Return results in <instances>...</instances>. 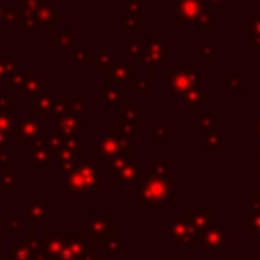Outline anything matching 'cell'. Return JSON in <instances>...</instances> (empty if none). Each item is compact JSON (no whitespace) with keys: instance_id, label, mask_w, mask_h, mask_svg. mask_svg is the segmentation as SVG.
Segmentation results:
<instances>
[{"instance_id":"obj_9","label":"cell","mask_w":260,"mask_h":260,"mask_svg":"<svg viewBox=\"0 0 260 260\" xmlns=\"http://www.w3.org/2000/svg\"><path fill=\"white\" fill-rule=\"evenodd\" d=\"M96 64L100 66V69L103 73H110L112 71L113 68H115V58H113V55L108 52V48H106V46H101L100 48V53L96 55Z\"/></svg>"},{"instance_id":"obj_13","label":"cell","mask_w":260,"mask_h":260,"mask_svg":"<svg viewBox=\"0 0 260 260\" xmlns=\"http://www.w3.org/2000/svg\"><path fill=\"white\" fill-rule=\"evenodd\" d=\"M76 32L75 30H64L57 36L55 39H52V46L57 48V46H73L76 41Z\"/></svg>"},{"instance_id":"obj_1","label":"cell","mask_w":260,"mask_h":260,"mask_svg":"<svg viewBox=\"0 0 260 260\" xmlns=\"http://www.w3.org/2000/svg\"><path fill=\"white\" fill-rule=\"evenodd\" d=\"M197 75V66L195 64H174L170 71L163 73V78L167 85L170 87L174 96H182L186 90L191 87L193 78Z\"/></svg>"},{"instance_id":"obj_17","label":"cell","mask_w":260,"mask_h":260,"mask_svg":"<svg viewBox=\"0 0 260 260\" xmlns=\"http://www.w3.org/2000/svg\"><path fill=\"white\" fill-rule=\"evenodd\" d=\"M197 119H199V124L207 131V133L218 131V120H216L212 115H209V113H197Z\"/></svg>"},{"instance_id":"obj_7","label":"cell","mask_w":260,"mask_h":260,"mask_svg":"<svg viewBox=\"0 0 260 260\" xmlns=\"http://www.w3.org/2000/svg\"><path fill=\"white\" fill-rule=\"evenodd\" d=\"M38 92H39V82L36 80V73L27 71L23 75V83L20 87V94L21 96H34Z\"/></svg>"},{"instance_id":"obj_28","label":"cell","mask_w":260,"mask_h":260,"mask_svg":"<svg viewBox=\"0 0 260 260\" xmlns=\"http://www.w3.org/2000/svg\"><path fill=\"white\" fill-rule=\"evenodd\" d=\"M11 78H13V85L14 87H21V83H23V73L20 71V68H18L16 71L11 75Z\"/></svg>"},{"instance_id":"obj_12","label":"cell","mask_w":260,"mask_h":260,"mask_svg":"<svg viewBox=\"0 0 260 260\" xmlns=\"http://www.w3.org/2000/svg\"><path fill=\"white\" fill-rule=\"evenodd\" d=\"M75 58L78 64H96V60H98L90 46H80V48H76Z\"/></svg>"},{"instance_id":"obj_16","label":"cell","mask_w":260,"mask_h":260,"mask_svg":"<svg viewBox=\"0 0 260 260\" xmlns=\"http://www.w3.org/2000/svg\"><path fill=\"white\" fill-rule=\"evenodd\" d=\"M18 28H20L21 32H28V30H36V18H34V14H27V13H23L21 14L20 13V18H18Z\"/></svg>"},{"instance_id":"obj_23","label":"cell","mask_w":260,"mask_h":260,"mask_svg":"<svg viewBox=\"0 0 260 260\" xmlns=\"http://www.w3.org/2000/svg\"><path fill=\"white\" fill-rule=\"evenodd\" d=\"M244 30L246 32H251L255 36V39H260V16H255L251 21H248L244 25Z\"/></svg>"},{"instance_id":"obj_25","label":"cell","mask_w":260,"mask_h":260,"mask_svg":"<svg viewBox=\"0 0 260 260\" xmlns=\"http://www.w3.org/2000/svg\"><path fill=\"white\" fill-rule=\"evenodd\" d=\"M127 120H138V115H140V105H131L124 110Z\"/></svg>"},{"instance_id":"obj_19","label":"cell","mask_w":260,"mask_h":260,"mask_svg":"<svg viewBox=\"0 0 260 260\" xmlns=\"http://www.w3.org/2000/svg\"><path fill=\"white\" fill-rule=\"evenodd\" d=\"M39 6V0H18V11H20L21 14L27 13V14H34L36 9H38Z\"/></svg>"},{"instance_id":"obj_27","label":"cell","mask_w":260,"mask_h":260,"mask_svg":"<svg viewBox=\"0 0 260 260\" xmlns=\"http://www.w3.org/2000/svg\"><path fill=\"white\" fill-rule=\"evenodd\" d=\"M140 28V21L138 18H126L124 20V30L129 32V30H138Z\"/></svg>"},{"instance_id":"obj_36","label":"cell","mask_w":260,"mask_h":260,"mask_svg":"<svg viewBox=\"0 0 260 260\" xmlns=\"http://www.w3.org/2000/svg\"><path fill=\"white\" fill-rule=\"evenodd\" d=\"M105 2H108L110 6H113V4H117V2H119V0H105Z\"/></svg>"},{"instance_id":"obj_26","label":"cell","mask_w":260,"mask_h":260,"mask_svg":"<svg viewBox=\"0 0 260 260\" xmlns=\"http://www.w3.org/2000/svg\"><path fill=\"white\" fill-rule=\"evenodd\" d=\"M131 85L135 87V89H138L140 90V94L142 96H147V92H149V82L147 80H131Z\"/></svg>"},{"instance_id":"obj_22","label":"cell","mask_w":260,"mask_h":260,"mask_svg":"<svg viewBox=\"0 0 260 260\" xmlns=\"http://www.w3.org/2000/svg\"><path fill=\"white\" fill-rule=\"evenodd\" d=\"M18 18H20V11H18V7H7V9H4L2 21H6V23H16Z\"/></svg>"},{"instance_id":"obj_5","label":"cell","mask_w":260,"mask_h":260,"mask_svg":"<svg viewBox=\"0 0 260 260\" xmlns=\"http://www.w3.org/2000/svg\"><path fill=\"white\" fill-rule=\"evenodd\" d=\"M202 7H204L202 0H175L174 13L177 14L182 21H191L193 23Z\"/></svg>"},{"instance_id":"obj_15","label":"cell","mask_w":260,"mask_h":260,"mask_svg":"<svg viewBox=\"0 0 260 260\" xmlns=\"http://www.w3.org/2000/svg\"><path fill=\"white\" fill-rule=\"evenodd\" d=\"M52 89L50 87H41L39 89V98H38V108L41 110V112H46V110H50V106H52Z\"/></svg>"},{"instance_id":"obj_34","label":"cell","mask_w":260,"mask_h":260,"mask_svg":"<svg viewBox=\"0 0 260 260\" xmlns=\"http://www.w3.org/2000/svg\"><path fill=\"white\" fill-rule=\"evenodd\" d=\"M253 129H255V133H260V120H258L257 124H255V127H253Z\"/></svg>"},{"instance_id":"obj_14","label":"cell","mask_w":260,"mask_h":260,"mask_svg":"<svg viewBox=\"0 0 260 260\" xmlns=\"http://www.w3.org/2000/svg\"><path fill=\"white\" fill-rule=\"evenodd\" d=\"M18 68H20V66L14 64L13 58H11L9 55H0V78L11 76Z\"/></svg>"},{"instance_id":"obj_35","label":"cell","mask_w":260,"mask_h":260,"mask_svg":"<svg viewBox=\"0 0 260 260\" xmlns=\"http://www.w3.org/2000/svg\"><path fill=\"white\" fill-rule=\"evenodd\" d=\"M253 46H255V48L260 46V39H253Z\"/></svg>"},{"instance_id":"obj_3","label":"cell","mask_w":260,"mask_h":260,"mask_svg":"<svg viewBox=\"0 0 260 260\" xmlns=\"http://www.w3.org/2000/svg\"><path fill=\"white\" fill-rule=\"evenodd\" d=\"M204 80H206V73L197 71L191 87H189V89L181 96L182 101L188 105L189 112H195L197 105H200L204 101Z\"/></svg>"},{"instance_id":"obj_11","label":"cell","mask_w":260,"mask_h":260,"mask_svg":"<svg viewBox=\"0 0 260 260\" xmlns=\"http://www.w3.org/2000/svg\"><path fill=\"white\" fill-rule=\"evenodd\" d=\"M244 78H246L244 71H230L229 76L219 82V87H223V89H226V87H237V89H239V87L243 85Z\"/></svg>"},{"instance_id":"obj_31","label":"cell","mask_w":260,"mask_h":260,"mask_svg":"<svg viewBox=\"0 0 260 260\" xmlns=\"http://www.w3.org/2000/svg\"><path fill=\"white\" fill-rule=\"evenodd\" d=\"M202 4H206L209 7H218L221 6V0H202Z\"/></svg>"},{"instance_id":"obj_2","label":"cell","mask_w":260,"mask_h":260,"mask_svg":"<svg viewBox=\"0 0 260 260\" xmlns=\"http://www.w3.org/2000/svg\"><path fill=\"white\" fill-rule=\"evenodd\" d=\"M36 23L43 25L45 30H52V25L60 21V11L52 6V0H43L39 2L38 9L34 13Z\"/></svg>"},{"instance_id":"obj_30","label":"cell","mask_w":260,"mask_h":260,"mask_svg":"<svg viewBox=\"0 0 260 260\" xmlns=\"http://www.w3.org/2000/svg\"><path fill=\"white\" fill-rule=\"evenodd\" d=\"M11 108V98L2 96L0 98V112H9Z\"/></svg>"},{"instance_id":"obj_20","label":"cell","mask_w":260,"mask_h":260,"mask_svg":"<svg viewBox=\"0 0 260 260\" xmlns=\"http://www.w3.org/2000/svg\"><path fill=\"white\" fill-rule=\"evenodd\" d=\"M124 50H126V55H129V57H135V55L140 57L142 52H144V46L138 45L133 39H124Z\"/></svg>"},{"instance_id":"obj_29","label":"cell","mask_w":260,"mask_h":260,"mask_svg":"<svg viewBox=\"0 0 260 260\" xmlns=\"http://www.w3.org/2000/svg\"><path fill=\"white\" fill-rule=\"evenodd\" d=\"M82 110H83V98L78 96L73 103V112L78 113V117H82Z\"/></svg>"},{"instance_id":"obj_24","label":"cell","mask_w":260,"mask_h":260,"mask_svg":"<svg viewBox=\"0 0 260 260\" xmlns=\"http://www.w3.org/2000/svg\"><path fill=\"white\" fill-rule=\"evenodd\" d=\"M195 53L200 55V57H204V55H207V57H209V55H212V41H211V39H206L202 45L197 46Z\"/></svg>"},{"instance_id":"obj_4","label":"cell","mask_w":260,"mask_h":260,"mask_svg":"<svg viewBox=\"0 0 260 260\" xmlns=\"http://www.w3.org/2000/svg\"><path fill=\"white\" fill-rule=\"evenodd\" d=\"M165 57V45L161 39H154V41H149L147 46H144V52L140 55V60L144 64H147V69L151 73L156 71L157 64L163 60Z\"/></svg>"},{"instance_id":"obj_10","label":"cell","mask_w":260,"mask_h":260,"mask_svg":"<svg viewBox=\"0 0 260 260\" xmlns=\"http://www.w3.org/2000/svg\"><path fill=\"white\" fill-rule=\"evenodd\" d=\"M100 101L101 103H122L124 101V90L122 89H108L103 87L100 89Z\"/></svg>"},{"instance_id":"obj_8","label":"cell","mask_w":260,"mask_h":260,"mask_svg":"<svg viewBox=\"0 0 260 260\" xmlns=\"http://www.w3.org/2000/svg\"><path fill=\"white\" fill-rule=\"evenodd\" d=\"M113 82H117V89H122L124 82L129 78H133V71H131V66H115V68L110 71Z\"/></svg>"},{"instance_id":"obj_18","label":"cell","mask_w":260,"mask_h":260,"mask_svg":"<svg viewBox=\"0 0 260 260\" xmlns=\"http://www.w3.org/2000/svg\"><path fill=\"white\" fill-rule=\"evenodd\" d=\"M140 11H142V6L138 0H127V2L124 4V16L126 18H138Z\"/></svg>"},{"instance_id":"obj_33","label":"cell","mask_w":260,"mask_h":260,"mask_svg":"<svg viewBox=\"0 0 260 260\" xmlns=\"http://www.w3.org/2000/svg\"><path fill=\"white\" fill-rule=\"evenodd\" d=\"M4 9H6V7H4V4L0 2V21H2V16H4Z\"/></svg>"},{"instance_id":"obj_21","label":"cell","mask_w":260,"mask_h":260,"mask_svg":"<svg viewBox=\"0 0 260 260\" xmlns=\"http://www.w3.org/2000/svg\"><path fill=\"white\" fill-rule=\"evenodd\" d=\"M52 105H53V119L60 117L66 110V105H68V98L66 96H60V98H55L52 100Z\"/></svg>"},{"instance_id":"obj_32","label":"cell","mask_w":260,"mask_h":260,"mask_svg":"<svg viewBox=\"0 0 260 260\" xmlns=\"http://www.w3.org/2000/svg\"><path fill=\"white\" fill-rule=\"evenodd\" d=\"M9 122H11V120L7 119V117H0V127H4V129H6V127L9 126Z\"/></svg>"},{"instance_id":"obj_6","label":"cell","mask_w":260,"mask_h":260,"mask_svg":"<svg viewBox=\"0 0 260 260\" xmlns=\"http://www.w3.org/2000/svg\"><path fill=\"white\" fill-rule=\"evenodd\" d=\"M211 20H212V7L204 6L202 9H200V13L197 14L195 21H193V25H195V30H197V32L212 30Z\"/></svg>"}]
</instances>
